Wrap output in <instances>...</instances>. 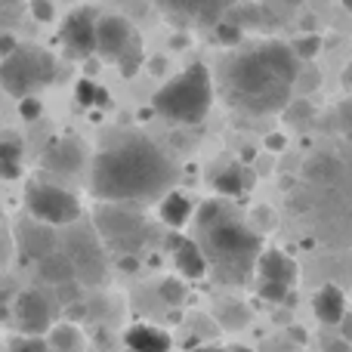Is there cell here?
<instances>
[{"mask_svg":"<svg viewBox=\"0 0 352 352\" xmlns=\"http://www.w3.org/2000/svg\"><path fill=\"white\" fill-rule=\"evenodd\" d=\"M300 78V59L291 43L263 41L238 50L223 62L219 90L232 109L244 115H278L294 96Z\"/></svg>","mask_w":352,"mask_h":352,"instance_id":"cell-1","label":"cell"},{"mask_svg":"<svg viewBox=\"0 0 352 352\" xmlns=\"http://www.w3.org/2000/svg\"><path fill=\"white\" fill-rule=\"evenodd\" d=\"M176 182V164L146 136H127L102 148L90 164V192L102 204H148L161 201Z\"/></svg>","mask_w":352,"mask_h":352,"instance_id":"cell-2","label":"cell"},{"mask_svg":"<svg viewBox=\"0 0 352 352\" xmlns=\"http://www.w3.org/2000/svg\"><path fill=\"white\" fill-rule=\"evenodd\" d=\"M198 248L207 260V275L223 285H244L256 269L263 241L223 198H210L195 210Z\"/></svg>","mask_w":352,"mask_h":352,"instance_id":"cell-3","label":"cell"},{"mask_svg":"<svg viewBox=\"0 0 352 352\" xmlns=\"http://www.w3.org/2000/svg\"><path fill=\"white\" fill-rule=\"evenodd\" d=\"M213 105V78L207 65L195 62L170 78L152 99V109L170 124H201Z\"/></svg>","mask_w":352,"mask_h":352,"instance_id":"cell-4","label":"cell"},{"mask_svg":"<svg viewBox=\"0 0 352 352\" xmlns=\"http://www.w3.org/2000/svg\"><path fill=\"white\" fill-rule=\"evenodd\" d=\"M56 80V56L37 43H19L6 59H0V87L10 96H37Z\"/></svg>","mask_w":352,"mask_h":352,"instance_id":"cell-5","label":"cell"},{"mask_svg":"<svg viewBox=\"0 0 352 352\" xmlns=\"http://www.w3.org/2000/svg\"><path fill=\"white\" fill-rule=\"evenodd\" d=\"M96 56L102 62L121 68L124 78L140 74L146 53H142L140 31L124 16H99L96 19Z\"/></svg>","mask_w":352,"mask_h":352,"instance_id":"cell-6","label":"cell"},{"mask_svg":"<svg viewBox=\"0 0 352 352\" xmlns=\"http://www.w3.org/2000/svg\"><path fill=\"white\" fill-rule=\"evenodd\" d=\"M25 207H28L31 219L50 226V229L74 226L80 219L78 195H72L68 188L56 186V182H28L25 186Z\"/></svg>","mask_w":352,"mask_h":352,"instance_id":"cell-7","label":"cell"},{"mask_svg":"<svg viewBox=\"0 0 352 352\" xmlns=\"http://www.w3.org/2000/svg\"><path fill=\"white\" fill-rule=\"evenodd\" d=\"M99 241L115 248L121 256H133V250L146 241V223L130 204H102L93 219Z\"/></svg>","mask_w":352,"mask_h":352,"instance_id":"cell-8","label":"cell"},{"mask_svg":"<svg viewBox=\"0 0 352 352\" xmlns=\"http://www.w3.org/2000/svg\"><path fill=\"white\" fill-rule=\"evenodd\" d=\"M59 306L56 297L41 287H28L12 300V318H16L19 334H34V337H47V331L53 328L59 318H56Z\"/></svg>","mask_w":352,"mask_h":352,"instance_id":"cell-9","label":"cell"},{"mask_svg":"<svg viewBox=\"0 0 352 352\" xmlns=\"http://www.w3.org/2000/svg\"><path fill=\"white\" fill-rule=\"evenodd\" d=\"M158 10L170 19L173 25H188V28H217L235 0H155Z\"/></svg>","mask_w":352,"mask_h":352,"instance_id":"cell-10","label":"cell"},{"mask_svg":"<svg viewBox=\"0 0 352 352\" xmlns=\"http://www.w3.org/2000/svg\"><path fill=\"white\" fill-rule=\"evenodd\" d=\"M65 256L72 260L74 266V278L80 285H102L105 281V250H102V241L96 238V232H78V235L68 238V248H65Z\"/></svg>","mask_w":352,"mask_h":352,"instance_id":"cell-11","label":"cell"},{"mask_svg":"<svg viewBox=\"0 0 352 352\" xmlns=\"http://www.w3.org/2000/svg\"><path fill=\"white\" fill-rule=\"evenodd\" d=\"M59 37L72 59H90V56H96V12L87 10V6L68 12L59 28Z\"/></svg>","mask_w":352,"mask_h":352,"instance_id":"cell-12","label":"cell"},{"mask_svg":"<svg viewBox=\"0 0 352 352\" xmlns=\"http://www.w3.org/2000/svg\"><path fill=\"white\" fill-rule=\"evenodd\" d=\"M254 275L260 281H275V285H285V287H294L300 278V266L291 254L278 248H266L260 256H256V269Z\"/></svg>","mask_w":352,"mask_h":352,"instance_id":"cell-13","label":"cell"},{"mask_svg":"<svg viewBox=\"0 0 352 352\" xmlns=\"http://www.w3.org/2000/svg\"><path fill=\"white\" fill-rule=\"evenodd\" d=\"M43 167L53 173H62V176H72L84 167V148H80L78 140L72 136H62V140H53L43 152Z\"/></svg>","mask_w":352,"mask_h":352,"instance_id":"cell-14","label":"cell"},{"mask_svg":"<svg viewBox=\"0 0 352 352\" xmlns=\"http://www.w3.org/2000/svg\"><path fill=\"white\" fill-rule=\"evenodd\" d=\"M312 312H316V318L322 324L334 328V324H340L343 316L349 312L346 294H343L337 285H322L316 294H312Z\"/></svg>","mask_w":352,"mask_h":352,"instance_id":"cell-15","label":"cell"},{"mask_svg":"<svg viewBox=\"0 0 352 352\" xmlns=\"http://www.w3.org/2000/svg\"><path fill=\"white\" fill-rule=\"evenodd\" d=\"M173 266L182 281H201L207 275V260L195 238H173Z\"/></svg>","mask_w":352,"mask_h":352,"instance_id":"cell-16","label":"cell"},{"mask_svg":"<svg viewBox=\"0 0 352 352\" xmlns=\"http://www.w3.org/2000/svg\"><path fill=\"white\" fill-rule=\"evenodd\" d=\"M19 250H22L28 260L37 263V260H43L47 254H53V250H59V248H56L53 229L43 226V223H37V219H31V223L19 226Z\"/></svg>","mask_w":352,"mask_h":352,"instance_id":"cell-17","label":"cell"},{"mask_svg":"<svg viewBox=\"0 0 352 352\" xmlns=\"http://www.w3.org/2000/svg\"><path fill=\"white\" fill-rule=\"evenodd\" d=\"M130 352H170L173 340L167 331L155 328V324H133V328L124 334Z\"/></svg>","mask_w":352,"mask_h":352,"instance_id":"cell-18","label":"cell"},{"mask_svg":"<svg viewBox=\"0 0 352 352\" xmlns=\"http://www.w3.org/2000/svg\"><path fill=\"white\" fill-rule=\"evenodd\" d=\"M37 275H41V281L50 287H68L78 281L74 278V266L65 256V250H53V254H47L43 260H37Z\"/></svg>","mask_w":352,"mask_h":352,"instance_id":"cell-19","label":"cell"},{"mask_svg":"<svg viewBox=\"0 0 352 352\" xmlns=\"http://www.w3.org/2000/svg\"><path fill=\"white\" fill-rule=\"evenodd\" d=\"M158 217H161V223L170 226V229H182V226L195 217V204L186 192L170 188V192L158 201Z\"/></svg>","mask_w":352,"mask_h":352,"instance_id":"cell-20","label":"cell"},{"mask_svg":"<svg viewBox=\"0 0 352 352\" xmlns=\"http://www.w3.org/2000/svg\"><path fill=\"white\" fill-rule=\"evenodd\" d=\"M250 186H254V173L241 164L226 167V170H219L217 179H213V188H217V195H223V198H241V195L250 192Z\"/></svg>","mask_w":352,"mask_h":352,"instance_id":"cell-21","label":"cell"},{"mask_svg":"<svg viewBox=\"0 0 352 352\" xmlns=\"http://www.w3.org/2000/svg\"><path fill=\"white\" fill-rule=\"evenodd\" d=\"M47 343L53 352H87V337L74 322H56L47 331Z\"/></svg>","mask_w":352,"mask_h":352,"instance_id":"cell-22","label":"cell"},{"mask_svg":"<svg viewBox=\"0 0 352 352\" xmlns=\"http://www.w3.org/2000/svg\"><path fill=\"white\" fill-rule=\"evenodd\" d=\"M22 173V142L0 140V179H19Z\"/></svg>","mask_w":352,"mask_h":352,"instance_id":"cell-23","label":"cell"},{"mask_svg":"<svg viewBox=\"0 0 352 352\" xmlns=\"http://www.w3.org/2000/svg\"><path fill=\"white\" fill-rule=\"evenodd\" d=\"M337 173H340V164L334 158H312L306 164V176L312 182H331V179H337Z\"/></svg>","mask_w":352,"mask_h":352,"instance_id":"cell-24","label":"cell"},{"mask_svg":"<svg viewBox=\"0 0 352 352\" xmlns=\"http://www.w3.org/2000/svg\"><path fill=\"white\" fill-rule=\"evenodd\" d=\"M74 93H78V102L87 105V109H90V105H105V102H109V99H105L109 93H105L102 87H99L96 80H90V78L78 80V90H74Z\"/></svg>","mask_w":352,"mask_h":352,"instance_id":"cell-25","label":"cell"},{"mask_svg":"<svg viewBox=\"0 0 352 352\" xmlns=\"http://www.w3.org/2000/svg\"><path fill=\"white\" fill-rule=\"evenodd\" d=\"M6 352H53L47 343V337H34V334H16L6 343Z\"/></svg>","mask_w":352,"mask_h":352,"instance_id":"cell-26","label":"cell"},{"mask_svg":"<svg viewBox=\"0 0 352 352\" xmlns=\"http://www.w3.org/2000/svg\"><path fill=\"white\" fill-rule=\"evenodd\" d=\"M291 50H294V56H297V59H316L318 56V50H322V37L318 34H300L297 41L291 43Z\"/></svg>","mask_w":352,"mask_h":352,"instance_id":"cell-27","label":"cell"},{"mask_svg":"<svg viewBox=\"0 0 352 352\" xmlns=\"http://www.w3.org/2000/svg\"><path fill=\"white\" fill-rule=\"evenodd\" d=\"M161 297H164V303H170V306H179L182 300H186V281H179V278H167V281H161Z\"/></svg>","mask_w":352,"mask_h":352,"instance_id":"cell-28","label":"cell"},{"mask_svg":"<svg viewBox=\"0 0 352 352\" xmlns=\"http://www.w3.org/2000/svg\"><path fill=\"white\" fill-rule=\"evenodd\" d=\"M287 291H291V287L275 285V281H260V287H256V294H260L263 300H269V303H281V300H287Z\"/></svg>","mask_w":352,"mask_h":352,"instance_id":"cell-29","label":"cell"},{"mask_svg":"<svg viewBox=\"0 0 352 352\" xmlns=\"http://www.w3.org/2000/svg\"><path fill=\"white\" fill-rule=\"evenodd\" d=\"M28 10L37 22H53V16H56L53 0H28Z\"/></svg>","mask_w":352,"mask_h":352,"instance_id":"cell-30","label":"cell"},{"mask_svg":"<svg viewBox=\"0 0 352 352\" xmlns=\"http://www.w3.org/2000/svg\"><path fill=\"white\" fill-rule=\"evenodd\" d=\"M41 111H43V105H41V99H37V96L19 99V115H22V121H37V118H41Z\"/></svg>","mask_w":352,"mask_h":352,"instance_id":"cell-31","label":"cell"},{"mask_svg":"<svg viewBox=\"0 0 352 352\" xmlns=\"http://www.w3.org/2000/svg\"><path fill=\"white\" fill-rule=\"evenodd\" d=\"M322 346H324V352H352V346L346 340H343L340 334H334V337H324L322 340Z\"/></svg>","mask_w":352,"mask_h":352,"instance_id":"cell-32","label":"cell"},{"mask_svg":"<svg viewBox=\"0 0 352 352\" xmlns=\"http://www.w3.org/2000/svg\"><path fill=\"white\" fill-rule=\"evenodd\" d=\"M16 47H19V41L12 34H0V59H6V56H10Z\"/></svg>","mask_w":352,"mask_h":352,"instance_id":"cell-33","label":"cell"},{"mask_svg":"<svg viewBox=\"0 0 352 352\" xmlns=\"http://www.w3.org/2000/svg\"><path fill=\"white\" fill-rule=\"evenodd\" d=\"M337 328H340V337H343V340H346L349 346H352V312H346V316H343V322L337 324Z\"/></svg>","mask_w":352,"mask_h":352,"instance_id":"cell-34","label":"cell"},{"mask_svg":"<svg viewBox=\"0 0 352 352\" xmlns=\"http://www.w3.org/2000/svg\"><path fill=\"white\" fill-rule=\"evenodd\" d=\"M266 146L272 148V152H281V148L287 146V140L285 136H278V133H272V136H266Z\"/></svg>","mask_w":352,"mask_h":352,"instance_id":"cell-35","label":"cell"},{"mask_svg":"<svg viewBox=\"0 0 352 352\" xmlns=\"http://www.w3.org/2000/svg\"><path fill=\"white\" fill-rule=\"evenodd\" d=\"M192 352H229V349H223V346H207V343H204V346H195Z\"/></svg>","mask_w":352,"mask_h":352,"instance_id":"cell-36","label":"cell"},{"mask_svg":"<svg viewBox=\"0 0 352 352\" xmlns=\"http://www.w3.org/2000/svg\"><path fill=\"white\" fill-rule=\"evenodd\" d=\"M229 352H254V349H248V346H229Z\"/></svg>","mask_w":352,"mask_h":352,"instance_id":"cell-37","label":"cell"},{"mask_svg":"<svg viewBox=\"0 0 352 352\" xmlns=\"http://www.w3.org/2000/svg\"><path fill=\"white\" fill-rule=\"evenodd\" d=\"M343 6H346V10L352 12V0H343Z\"/></svg>","mask_w":352,"mask_h":352,"instance_id":"cell-38","label":"cell"},{"mask_svg":"<svg viewBox=\"0 0 352 352\" xmlns=\"http://www.w3.org/2000/svg\"><path fill=\"white\" fill-rule=\"evenodd\" d=\"M0 219H3V210H0Z\"/></svg>","mask_w":352,"mask_h":352,"instance_id":"cell-39","label":"cell"},{"mask_svg":"<svg viewBox=\"0 0 352 352\" xmlns=\"http://www.w3.org/2000/svg\"><path fill=\"white\" fill-rule=\"evenodd\" d=\"M127 352H130V349H127Z\"/></svg>","mask_w":352,"mask_h":352,"instance_id":"cell-40","label":"cell"}]
</instances>
